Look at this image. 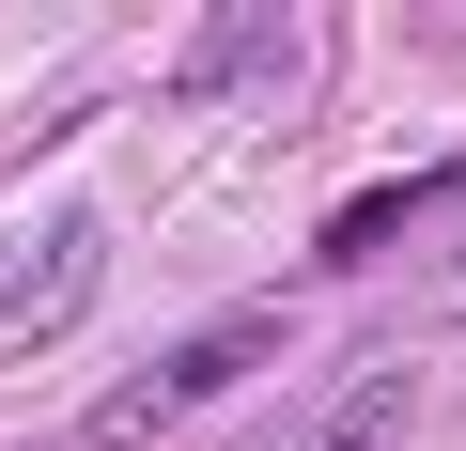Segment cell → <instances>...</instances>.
I'll list each match as a JSON object with an SVG mask.
<instances>
[{
    "mask_svg": "<svg viewBox=\"0 0 466 451\" xmlns=\"http://www.w3.org/2000/svg\"><path fill=\"white\" fill-rule=\"evenodd\" d=\"M109 281V218L94 202H32V218H0V358H47Z\"/></svg>",
    "mask_w": 466,
    "mask_h": 451,
    "instance_id": "obj_1",
    "label": "cell"
},
{
    "mask_svg": "<svg viewBox=\"0 0 466 451\" xmlns=\"http://www.w3.org/2000/svg\"><path fill=\"white\" fill-rule=\"evenodd\" d=\"M280 358V312H218V327H187V343H156L109 405H94V436H156V420H187V405H218V389H249Z\"/></svg>",
    "mask_w": 466,
    "mask_h": 451,
    "instance_id": "obj_2",
    "label": "cell"
},
{
    "mask_svg": "<svg viewBox=\"0 0 466 451\" xmlns=\"http://www.w3.org/2000/svg\"><path fill=\"white\" fill-rule=\"evenodd\" d=\"M296 63H311V16H296V0H249V16H202V47H187L171 78H187L202 109H218V94H233V109H265Z\"/></svg>",
    "mask_w": 466,
    "mask_h": 451,
    "instance_id": "obj_3",
    "label": "cell"
},
{
    "mask_svg": "<svg viewBox=\"0 0 466 451\" xmlns=\"http://www.w3.org/2000/svg\"><path fill=\"white\" fill-rule=\"evenodd\" d=\"M420 202H451V171H404V187H358V202L327 218V265H358V250H389V234H404Z\"/></svg>",
    "mask_w": 466,
    "mask_h": 451,
    "instance_id": "obj_4",
    "label": "cell"
},
{
    "mask_svg": "<svg viewBox=\"0 0 466 451\" xmlns=\"http://www.w3.org/2000/svg\"><path fill=\"white\" fill-rule=\"evenodd\" d=\"M389 436H404V374H358V389L327 405V436H311V451H389Z\"/></svg>",
    "mask_w": 466,
    "mask_h": 451,
    "instance_id": "obj_5",
    "label": "cell"
}]
</instances>
